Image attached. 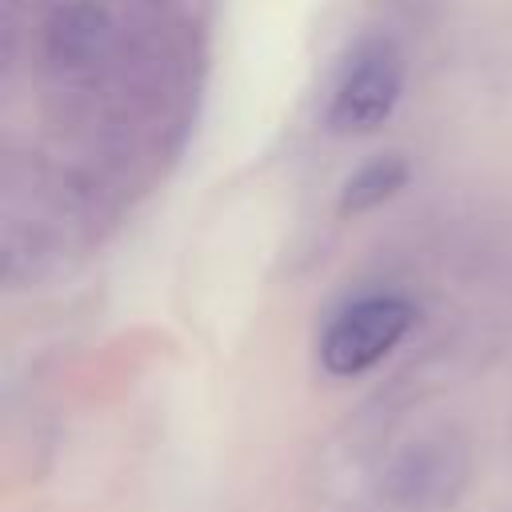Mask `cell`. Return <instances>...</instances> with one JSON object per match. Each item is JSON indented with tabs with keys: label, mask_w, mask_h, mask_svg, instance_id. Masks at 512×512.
Listing matches in <instances>:
<instances>
[{
	"label": "cell",
	"mask_w": 512,
	"mask_h": 512,
	"mask_svg": "<svg viewBox=\"0 0 512 512\" xmlns=\"http://www.w3.org/2000/svg\"><path fill=\"white\" fill-rule=\"evenodd\" d=\"M400 92H404V56L388 40H372L352 56L348 72L340 76L328 104V128L340 136L376 132L396 112Z\"/></svg>",
	"instance_id": "2"
},
{
	"label": "cell",
	"mask_w": 512,
	"mask_h": 512,
	"mask_svg": "<svg viewBox=\"0 0 512 512\" xmlns=\"http://www.w3.org/2000/svg\"><path fill=\"white\" fill-rule=\"evenodd\" d=\"M404 184H408V164H404V156H376V160H368L364 168H356V172L344 180L340 216L372 212V208H380L384 200H392Z\"/></svg>",
	"instance_id": "4"
},
{
	"label": "cell",
	"mask_w": 512,
	"mask_h": 512,
	"mask_svg": "<svg viewBox=\"0 0 512 512\" xmlns=\"http://www.w3.org/2000/svg\"><path fill=\"white\" fill-rule=\"evenodd\" d=\"M460 484H464V456L460 452H452L448 444H416L392 464V472L384 480V496L396 508L424 512V508L452 500V492Z\"/></svg>",
	"instance_id": "3"
},
{
	"label": "cell",
	"mask_w": 512,
	"mask_h": 512,
	"mask_svg": "<svg viewBox=\"0 0 512 512\" xmlns=\"http://www.w3.org/2000/svg\"><path fill=\"white\" fill-rule=\"evenodd\" d=\"M416 312L404 296L380 292V296H364L356 304H348L320 340V364L332 376H360L368 368H376L412 328Z\"/></svg>",
	"instance_id": "1"
}]
</instances>
